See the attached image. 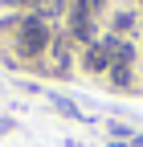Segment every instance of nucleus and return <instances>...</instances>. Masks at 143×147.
I'll use <instances>...</instances> for the list:
<instances>
[{
	"instance_id": "obj_2",
	"label": "nucleus",
	"mask_w": 143,
	"mask_h": 147,
	"mask_svg": "<svg viewBox=\"0 0 143 147\" xmlns=\"http://www.w3.org/2000/svg\"><path fill=\"white\" fill-rule=\"evenodd\" d=\"M106 61H111V41L94 45V49H90V57H86V65H90V69H106Z\"/></svg>"
},
{
	"instance_id": "obj_3",
	"label": "nucleus",
	"mask_w": 143,
	"mask_h": 147,
	"mask_svg": "<svg viewBox=\"0 0 143 147\" xmlns=\"http://www.w3.org/2000/svg\"><path fill=\"white\" fill-rule=\"evenodd\" d=\"M37 8H41L45 16H53V12H61V8H65V0H37Z\"/></svg>"
},
{
	"instance_id": "obj_1",
	"label": "nucleus",
	"mask_w": 143,
	"mask_h": 147,
	"mask_svg": "<svg viewBox=\"0 0 143 147\" xmlns=\"http://www.w3.org/2000/svg\"><path fill=\"white\" fill-rule=\"evenodd\" d=\"M45 41H49V33H45L41 21H25V25H21V49H25V53H41Z\"/></svg>"
},
{
	"instance_id": "obj_4",
	"label": "nucleus",
	"mask_w": 143,
	"mask_h": 147,
	"mask_svg": "<svg viewBox=\"0 0 143 147\" xmlns=\"http://www.w3.org/2000/svg\"><path fill=\"white\" fill-rule=\"evenodd\" d=\"M8 4H29V0H8Z\"/></svg>"
}]
</instances>
